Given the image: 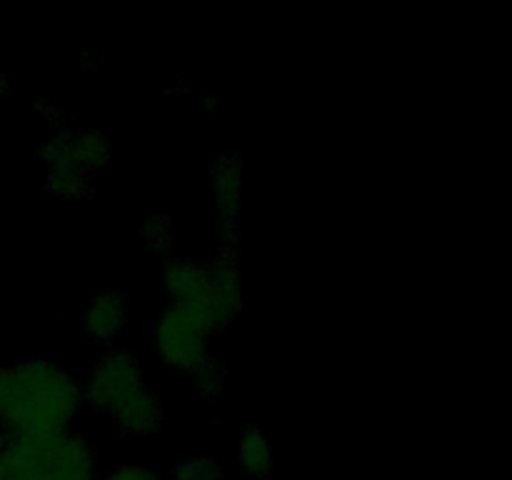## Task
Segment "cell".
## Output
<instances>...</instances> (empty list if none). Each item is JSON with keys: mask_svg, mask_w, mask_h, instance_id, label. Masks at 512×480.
Here are the masks:
<instances>
[{"mask_svg": "<svg viewBox=\"0 0 512 480\" xmlns=\"http://www.w3.org/2000/svg\"><path fill=\"white\" fill-rule=\"evenodd\" d=\"M83 405V385L50 358L23 360L10 370L3 425L15 438H38L70 430Z\"/></svg>", "mask_w": 512, "mask_h": 480, "instance_id": "cell-1", "label": "cell"}, {"mask_svg": "<svg viewBox=\"0 0 512 480\" xmlns=\"http://www.w3.org/2000/svg\"><path fill=\"white\" fill-rule=\"evenodd\" d=\"M80 385L83 403L105 415L120 433L143 438L163 425V405L148 388L143 365L130 350H105L93 360Z\"/></svg>", "mask_w": 512, "mask_h": 480, "instance_id": "cell-2", "label": "cell"}, {"mask_svg": "<svg viewBox=\"0 0 512 480\" xmlns=\"http://www.w3.org/2000/svg\"><path fill=\"white\" fill-rule=\"evenodd\" d=\"M98 460L88 435L65 433L0 443V480H95Z\"/></svg>", "mask_w": 512, "mask_h": 480, "instance_id": "cell-3", "label": "cell"}, {"mask_svg": "<svg viewBox=\"0 0 512 480\" xmlns=\"http://www.w3.org/2000/svg\"><path fill=\"white\" fill-rule=\"evenodd\" d=\"M48 190L58 198H88L110 163V138L98 128H63L40 148Z\"/></svg>", "mask_w": 512, "mask_h": 480, "instance_id": "cell-4", "label": "cell"}, {"mask_svg": "<svg viewBox=\"0 0 512 480\" xmlns=\"http://www.w3.org/2000/svg\"><path fill=\"white\" fill-rule=\"evenodd\" d=\"M210 335H213V330L200 315L183 308V305L170 303L155 320L153 343L165 365L193 373L210 355Z\"/></svg>", "mask_w": 512, "mask_h": 480, "instance_id": "cell-5", "label": "cell"}, {"mask_svg": "<svg viewBox=\"0 0 512 480\" xmlns=\"http://www.w3.org/2000/svg\"><path fill=\"white\" fill-rule=\"evenodd\" d=\"M210 205L220 248H235L243 205V160L238 155H215L210 163Z\"/></svg>", "mask_w": 512, "mask_h": 480, "instance_id": "cell-6", "label": "cell"}, {"mask_svg": "<svg viewBox=\"0 0 512 480\" xmlns=\"http://www.w3.org/2000/svg\"><path fill=\"white\" fill-rule=\"evenodd\" d=\"M208 270V300L215 333L228 328L243 310V280L235 248H218L205 263Z\"/></svg>", "mask_w": 512, "mask_h": 480, "instance_id": "cell-7", "label": "cell"}, {"mask_svg": "<svg viewBox=\"0 0 512 480\" xmlns=\"http://www.w3.org/2000/svg\"><path fill=\"white\" fill-rule=\"evenodd\" d=\"M163 288L170 303L183 305L208 323L213 330V315H210L208 300V270L205 263H195L190 258H168L163 265Z\"/></svg>", "mask_w": 512, "mask_h": 480, "instance_id": "cell-8", "label": "cell"}, {"mask_svg": "<svg viewBox=\"0 0 512 480\" xmlns=\"http://www.w3.org/2000/svg\"><path fill=\"white\" fill-rule=\"evenodd\" d=\"M80 323L88 338L98 343H113L128 325V295L118 288L100 290L88 300Z\"/></svg>", "mask_w": 512, "mask_h": 480, "instance_id": "cell-9", "label": "cell"}, {"mask_svg": "<svg viewBox=\"0 0 512 480\" xmlns=\"http://www.w3.org/2000/svg\"><path fill=\"white\" fill-rule=\"evenodd\" d=\"M238 468L248 478H268L273 470V445L260 425H248L238 438Z\"/></svg>", "mask_w": 512, "mask_h": 480, "instance_id": "cell-10", "label": "cell"}, {"mask_svg": "<svg viewBox=\"0 0 512 480\" xmlns=\"http://www.w3.org/2000/svg\"><path fill=\"white\" fill-rule=\"evenodd\" d=\"M140 238L148 248L158 250V253H168L175 248L178 240V228H175L173 218L163 210H148L140 223Z\"/></svg>", "mask_w": 512, "mask_h": 480, "instance_id": "cell-11", "label": "cell"}, {"mask_svg": "<svg viewBox=\"0 0 512 480\" xmlns=\"http://www.w3.org/2000/svg\"><path fill=\"white\" fill-rule=\"evenodd\" d=\"M190 375H193L195 393H198L203 400H208V403H215V400L223 395V390H225V368H223V363H220L218 355L210 353L208 358H205L203 363H200L198 368H195Z\"/></svg>", "mask_w": 512, "mask_h": 480, "instance_id": "cell-12", "label": "cell"}, {"mask_svg": "<svg viewBox=\"0 0 512 480\" xmlns=\"http://www.w3.org/2000/svg\"><path fill=\"white\" fill-rule=\"evenodd\" d=\"M173 480H225V473L213 455H190L175 465Z\"/></svg>", "mask_w": 512, "mask_h": 480, "instance_id": "cell-13", "label": "cell"}, {"mask_svg": "<svg viewBox=\"0 0 512 480\" xmlns=\"http://www.w3.org/2000/svg\"><path fill=\"white\" fill-rule=\"evenodd\" d=\"M105 480H158V473L150 470L148 465H138V463H128V465H118L115 470H110L105 475Z\"/></svg>", "mask_w": 512, "mask_h": 480, "instance_id": "cell-14", "label": "cell"}, {"mask_svg": "<svg viewBox=\"0 0 512 480\" xmlns=\"http://www.w3.org/2000/svg\"><path fill=\"white\" fill-rule=\"evenodd\" d=\"M8 390H10V370L0 368V418H3L5 403H8Z\"/></svg>", "mask_w": 512, "mask_h": 480, "instance_id": "cell-15", "label": "cell"}, {"mask_svg": "<svg viewBox=\"0 0 512 480\" xmlns=\"http://www.w3.org/2000/svg\"><path fill=\"white\" fill-rule=\"evenodd\" d=\"M80 65H83V68H100V65H103V55L83 53L80 55Z\"/></svg>", "mask_w": 512, "mask_h": 480, "instance_id": "cell-16", "label": "cell"}, {"mask_svg": "<svg viewBox=\"0 0 512 480\" xmlns=\"http://www.w3.org/2000/svg\"><path fill=\"white\" fill-rule=\"evenodd\" d=\"M203 105H205V108H208V110L220 108V105H223V98H220V95H205Z\"/></svg>", "mask_w": 512, "mask_h": 480, "instance_id": "cell-17", "label": "cell"}, {"mask_svg": "<svg viewBox=\"0 0 512 480\" xmlns=\"http://www.w3.org/2000/svg\"><path fill=\"white\" fill-rule=\"evenodd\" d=\"M8 88H10V78L5 73H0V98H3V95L8 93Z\"/></svg>", "mask_w": 512, "mask_h": 480, "instance_id": "cell-18", "label": "cell"}]
</instances>
